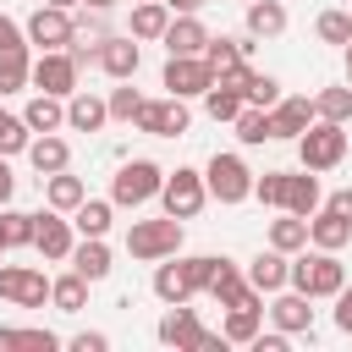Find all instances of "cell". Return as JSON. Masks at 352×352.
Masks as SVG:
<instances>
[{
	"mask_svg": "<svg viewBox=\"0 0 352 352\" xmlns=\"http://www.w3.org/2000/svg\"><path fill=\"white\" fill-rule=\"evenodd\" d=\"M286 286L292 292H302V297H336L341 286H346V264H341V253H330V248H297L292 253V270H286Z\"/></svg>",
	"mask_w": 352,
	"mask_h": 352,
	"instance_id": "6da1fadb",
	"label": "cell"
},
{
	"mask_svg": "<svg viewBox=\"0 0 352 352\" xmlns=\"http://www.w3.org/2000/svg\"><path fill=\"white\" fill-rule=\"evenodd\" d=\"M346 148H352V132H346L341 121H324V116H314V121L297 132V160H302V170H314V176L336 170V165L346 160Z\"/></svg>",
	"mask_w": 352,
	"mask_h": 352,
	"instance_id": "7a4b0ae2",
	"label": "cell"
},
{
	"mask_svg": "<svg viewBox=\"0 0 352 352\" xmlns=\"http://www.w3.org/2000/svg\"><path fill=\"white\" fill-rule=\"evenodd\" d=\"M154 336H160V346H176V352H220L226 346V336L204 330L198 308H187V302H165V319Z\"/></svg>",
	"mask_w": 352,
	"mask_h": 352,
	"instance_id": "3957f363",
	"label": "cell"
},
{
	"mask_svg": "<svg viewBox=\"0 0 352 352\" xmlns=\"http://www.w3.org/2000/svg\"><path fill=\"white\" fill-rule=\"evenodd\" d=\"M182 220L176 214H160V220H132L126 226V253L138 258V264H160V258H170V253H182Z\"/></svg>",
	"mask_w": 352,
	"mask_h": 352,
	"instance_id": "277c9868",
	"label": "cell"
},
{
	"mask_svg": "<svg viewBox=\"0 0 352 352\" xmlns=\"http://www.w3.org/2000/svg\"><path fill=\"white\" fill-rule=\"evenodd\" d=\"M204 187H209L214 204H248V198H253V170H248L242 154H209Z\"/></svg>",
	"mask_w": 352,
	"mask_h": 352,
	"instance_id": "5b68a950",
	"label": "cell"
},
{
	"mask_svg": "<svg viewBox=\"0 0 352 352\" xmlns=\"http://www.w3.org/2000/svg\"><path fill=\"white\" fill-rule=\"evenodd\" d=\"M160 182H165V170L154 160H126L110 176V204L116 209H143L148 198H160Z\"/></svg>",
	"mask_w": 352,
	"mask_h": 352,
	"instance_id": "8992f818",
	"label": "cell"
},
{
	"mask_svg": "<svg viewBox=\"0 0 352 352\" xmlns=\"http://www.w3.org/2000/svg\"><path fill=\"white\" fill-rule=\"evenodd\" d=\"M204 204H209L204 170H192V165H176V170H165V182H160V209H165V214H176V220H192Z\"/></svg>",
	"mask_w": 352,
	"mask_h": 352,
	"instance_id": "52a82bcc",
	"label": "cell"
},
{
	"mask_svg": "<svg viewBox=\"0 0 352 352\" xmlns=\"http://www.w3.org/2000/svg\"><path fill=\"white\" fill-rule=\"evenodd\" d=\"M0 297L11 308H44L50 302V275L38 264H0Z\"/></svg>",
	"mask_w": 352,
	"mask_h": 352,
	"instance_id": "ba28073f",
	"label": "cell"
},
{
	"mask_svg": "<svg viewBox=\"0 0 352 352\" xmlns=\"http://www.w3.org/2000/svg\"><path fill=\"white\" fill-rule=\"evenodd\" d=\"M77 72H82V66H77L66 50H38V60H33V72H28V88L66 99V94H77Z\"/></svg>",
	"mask_w": 352,
	"mask_h": 352,
	"instance_id": "9c48e42d",
	"label": "cell"
},
{
	"mask_svg": "<svg viewBox=\"0 0 352 352\" xmlns=\"http://www.w3.org/2000/svg\"><path fill=\"white\" fill-rule=\"evenodd\" d=\"M187 121H192V116H187V99H170V94H165V99H143L138 116H132V126H138L143 138H182Z\"/></svg>",
	"mask_w": 352,
	"mask_h": 352,
	"instance_id": "30bf717a",
	"label": "cell"
},
{
	"mask_svg": "<svg viewBox=\"0 0 352 352\" xmlns=\"http://www.w3.org/2000/svg\"><path fill=\"white\" fill-rule=\"evenodd\" d=\"M160 82H165L170 99H204V88L214 82V72L204 66V55H165Z\"/></svg>",
	"mask_w": 352,
	"mask_h": 352,
	"instance_id": "8fae6325",
	"label": "cell"
},
{
	"mask_svg": "<svg viewBox=\"0 0 352 352\" xmlns=\"http://www.w3.org/2000/svg\"><path fill=\"white\" fill-rule=\"evenodd\" d=\"M72 11H60V6H38L28 22H22V33H28V50H66L72 44Z\"/></svg>",
	"mask_w": 352,
	"mask_h": 352,
	"instance_id": "7c38bea8",
	"label": "cell"
},
{
	"mask_svg": "<svg viewBox=\"0 0 352 352\" xmlns=\"http://www.w3.org/2000/svg\"><path fill=\"white\" fill-rule=\"evenodd\" d=\"M308 302H314V297H302V292L280 286V292H270L264 314H270V324H275V330H286V336H314V308H308Z\"/></svg>",
	"mask_w": 352,
	"mask_h": 352,
	"instance_id": "4fadbf2b",
	"label": "cell"
},
{
	"mask_svg": "<svg viewBox=\"0 0 352 352\" xmlns=\"http://www.w3.org/2000/svg\"><path fill=\"white\" fill-rule=\"evenodd\" d=\"M314 116H319V110H314V99H308V94H280V99L270 104V138L297 143V132H302Z\"/></svg>",
	"mask_w": 352,
	"mask_h": 352,
	"instance_id": "5bb4252c",
	"label": "cell"
},
{
	"mask_svg": "<svg viewBox=\"0 0 352 352\" xmlns=\"http://www.w3.org/2000/svg\"><path fill=\"white\" fill-rule=\"evenodd\" d=\"M72 242H77V231H72V220H66L60 209H38V214H33V248H38L44 258L60 264V258L72 253Z\"/></svg>",
	"mask_w": 352,
	"mask_h": 352,
	"instance_id": "9a60e30c",
	"label": "cell"
},
{
	"mask_svg": "<svg viewBox=\"0 0 352 352\" xmlns=\"http://www.w3.org/2000/svg\"><path fill=\"white\" fill-rule=\"evenodd\" d=\"M94 66L104 72V77H116V82H126V77H138V66H143V44L126 33V38H110L104 33V44H99V55H94Z\"/></svg>",
	"mask_w": 352,
	"mask_h": 352,
	"instance_id": "2e32d148",
	"label": "cell"
},
{
	"mask_svg": "<svg viewBox=\"0 0 352 352\" xmlns=\"http://www.w3.org/2000/svg\"><path fill=\"white\" fill-rule=\"evenodd\" d=\"M253 50H258V38H253L248 28H242V33H220V38L209 33V44H204V66H209V72L220 77V72H231V66H242V60H248Z\"/></svg>",
	"mask_w": 352,
	"mask_h": 352,
	"instance_id": "e0dca14e",
	"label": "cell"
},
{
	"mask_svg": "<svg viewBox=\"0 0 352 352\" xmlns=\"http://www.w3.org/2000/svg\"><path fill=\"white\" fill-rule=\"evenodd\" d=\"M160 44H165V55H204V44H209V28L198 22V11H182V16H170V22H165Z\"/></svg>",
	"mask_w": 352,
	"mask_h": 352,
	"instance_id": "ac0fdd59",
	"label": "cell"
},
{
	"mask_svg": "<svg viewBox=\"0 0 352 352\" xmlns=\"http://www.w3.org/2000/svg\"><path fill=\"white\" fill-rule=\"evenodd\" d=\"M28 165H33L38 182H44V176H55V170L72 165V143H66L60 132H33V138H28Z\"/></svg>",
	"mask_w": 352,
	"mask_h": 352,
	"instance_id": "d6986e66",
	"label": "cell"
},
{
	"mask_svg": "<svg viewBox=\"0 0 352 352\" xmlns=\"http://www.w3.org/2000/svg\"><path fill=\"white\" fill-rule=\"evenodd\" d=\"M66 258H72V270H77L88 286H99V280L116 270V258H110V242H104V236H82V242H72V253H66Z\"/></svg>",
	"mask_w": 352,
	"mask_h": 352,
	"instance_id": "ffe728a7",
	"label": "cell"
},
{
	"mask_svg": "<svg viewBox=\"0 0 352 352\" xmlns=\"http://www.w3.org/2000/svg\"><path fill=\"white\" fill-rule=\"evenodd\" d=\"M319 204H324V192H319V176H314V170H286V192H280V209L308 220Z\"/></svg>",
	"mask_w": 352,
	"mask_h": 352,
	"instance_id": "44dd1931",
	"label": "cell"
},
{
	"mask_svg": "<svg viewBox=\"0 0 352 352\" xmlns=\"http://www.w3.org/2000/svg\"><path fill=\"white\" fill-rule=\"evenodd\" d=\"M346 242H352V220H341L336 209L319 204V209L308 214V248H330V253H341Z\"/></svg>",
	"mask_w": 352,
	"mask_h": 352,
	"instance_id": "7402d4cb",
	"label": "cell"
},
{
	"mask_svg": "<svg viewBox=\"0 0 352 352\" xmlns=\"http://www.w3.org/2000/svg\"><path fill=\"white\" fill-rule=\"evenodd\" d=\"M104 121H110V110H104V99H99L94 88L66 94V126H72V132H99Z\"/></svg>",
	"mask_w": 352,
	"mask_h": 352,
	"instance_id": "603a6c76",
	"label": "cell"
},
{
	"mask_svg": "<svg viewBox=\"0 0 352 352\" xmlns=\"http://www.w3.org/2000/svg\"><path fill=\"white\" fill-rule=\"evenodd\" d=\"M286 270H292V253H280V248H264V253L248 264V286L270 297V292H280V286H286Z\"/></svg>",
	"mask_w": 352,
	"mask_h": 352,
	"instance_id": "cb8c5ba5",
	"label": "cell"
},
{
	"mask_svg": "<svg viewBox=\"0 0 352 352\" xmlns=\"http://www.w3.org/2000/svg\"><path fill=\"white\" fill-rule=\"evenodd\" d=\"M22 121H28V132H60V126H66V99L33 88V99L22 104Z\"/></svg>",
	"mask_w": 352,
	"mask_h": 352,
	"instance_id": "d4e9b609",
	"label": "cell"
},
{
	"mask_svg": "<svg viewBox=\"0 0 352 352\" xmlns=\"http://www.w3.org/2000/svg\"><path fill=\"white\" fill-rule=\"evenodd\" d=\"M38 187H44V204H50V209H60V214H72V209L88 198V187H82V176H72V165H66V170H55V176H44Z\"/></svg>",
	"mask_w": 352,
	"mask_h": 352,
	"instance_id": "484cf974",
	"label": "cell"
},
{
	"mask_svg": "<svg viewBox=\"0 0 352 352\" xmlns=\"http://www.w3.org/2000/svg\"><path fill=\"white\" fill-rule=\"evenodd\" d=\"M170 16H176V11H170L165 0H132V38H138V44H160V33H165Z\"/></svg>",
	"mask_w": 352,
	"mask_h": 352,
	"instance_id": "4316f807",
	"label": "cell"
},
{
	"mask_svg": "<svg viewBox=\"0 0 352 352\" xmlns=\"http://www.w3.org/2000/svg\"><path fill=\"white\" fill-rule=\"evenodd\" d=\"M242 22H248L253 38H280L286 33V6L280 0H248L242 6Z\"/></svg>",
	"mask_w": 352,
	"mask_h": 352,
	"instance_id": "83f0119b",
	"label": "cell"
},
{
	"mask_svg": "<svg viewBox=\"0 0 352 352\" xmlns=\"http://www.w3.org/2000/svg\"><path fill=\"white\" fill-rule=\"evenodd\" d=\"M110 220H116V204H110V198H82V204L72 209V231H77V236H104Z\"/></svg>",
	"mask_w": 352,
	"mask_h": 352,
	"instance_id": "f1b7e54d",
	"label": "cell"
},
{
	"mask_svg": "<svg viewBox=\"0 0 352 352\" xmlns=\"http://www.w3.org/2000/svg\"><path fill=\"white\" fill-rule=\"evenodd\" d=\"M55 346H66L55 330H16V324H0V352H55Z\"/></svg>",
	"mask_w": 352,
	"mask_h": 352,
	"instance_id": "f546056e",
	"label": "cell"
},
{
	"mask_svg": "<svg viewBox=\"0 0 352 352\" xmlns=\"http://www.w3.org/2000/svg\"><path fill=\"white\" fill-rule=\"evenodd\" d=\"M28 72H33L28 44H6V50H0V99H6V94H22V88H28Z\"/></svg>",
	"mask_w": 352,
	"mask_h": 352,
	"instance_id": "4dcf8cb0",
	"label": "cell"
},
{
	"mask_svg": "<svg viewBox=\"0 0 352 352\" xmlns=\"http://www.w3.org/2000/svg\"><path fill=\"white\" fill-rule=\"evenodd\" d=\"M154 297H160V302H192V286L182 280V264H176V253L154 264Z\"/></svg>",
	"mask_w": 352,
	"mask_h": 352,
	"instance_id": "1f68e13d",
	"label": "cell"
},
{
	"mask_svg": "<svg viewBox=\"0 0 352 352\" xmlns=\"http://www.w3.org/2000/svg\"><path fill=\"white\" fill-rule=\"evenodd\" d=\"M50 302H55L60 314H82V308H88V280H82L77 270L55 275V280H50Z\"/></svg>",
	"mask_w": 352,
	"mask_h": 352,
	"instance_id": "d6a6232c",
	"label": "cell"
},
{
	"mask_svg": "<svg viewBox=\"0 0 352 352\" xmlns=\"http://www.w3.org/2000/svg\"><path fill=\"white\" fill-rule=\"evenodd\" d=\"M248 99H242V88H231V82H209L204 88V110H209V121H236V110H242Z\"/></svg>",
	"mask_w": 352,
	"mask_h": 352,
	"instance_id": "836d02e7",
	"label": "cell"
},
{
	"mask_svg": "<svg viewBox=\"0 0 352 352\" xmlns=\"http://www.w3.org/2000/svg\"><path fill=\"white\" fill-rule=\"evenodd\" d=\"M264 330V308H226V324H220V336L226 341H236V346H253V336Z\"/></svg>",
	"mask_w": 352,
	"mask_h": 352,
	"instance_id": "e575fe53",
	"label": "cell"
},
{
	"mask_svg": "<svg viewBox=\"0 0 352 352\" xmlns=\"http://www.w3.org/2000/svg\"><path fill=\"white\" fill-rule=\"evenodd\" d=\"M231 132H236V143H275L270 138V110H258V104H242L236 110V121H231Z\"/></svg>",
	"mask_w": 352,
	"mask_h": 352,
	"instance_id": "d590c367",
	"label": "cell"
},
{
	"mask_svg": "<svg viewBox=\"0 0 352 352\" xmlns=\"http://www.w3.org/2000/svg\"><path fill=\"white\" fill-rule=\"evenodd\" d=\"M270 248H280V253H297V248H308V220L280 209V220H270Z\"/></svg>",
	"mask_w": 352,
	"mask_h": 352,
	"instance_id": "8d00e7d4",
	"label": "cell"
},
{
	"mask_svg": "<svg viewBox=\"0 0 352 352\" xmlns=\"http://www.w3.org/2000/svg\"><path fill=\"white\" fill-rule=\"evenodd\" d=\"M242 286H248V275H242V270H236V264H231V258L220 253V264H214V275H209V286H204V297H214V302L226 308V302H231V297H236Z\"/></svg>",
	"mask_w": 352,
	"mask_h": 352,
	"instance_id": "74e56055",
	"label": "cell"
},
{
	"mask_svg": "<svg viewBox=\"0 0 352 352\" xmlns=\"http://www.w3.org/2000/svg\"><path fill=\"white\" fill-rule=\"evenodd\" d=\"M0 242H6V253H11V248H33V214L0 204Z\"/></svg>",
	"mask_w": 352,
	"mask_h": 352,
	"instance_id": "f35d334b",
	"label": "cell"
},
{
	"mask_svg": "<svg viewBox=\"0 0 352 352\" xmlns=\"http://www.w3.org/2000/svg\"><path fill=\"white\" fill-rule=\"evenodd\" d=\"M314 110H319L324 121H341V126H346V121H352V88H346V82L319 88V94H314Z\"/></svg>",
	"mask_w": 352,
	"mask_h": 352,
	"instance_id": "ab89813d",
	"label": "cell"
},
{
	"mask_svg": "<svg viewBox=\"0 0 352 352\" xmlns=\"http://www.w3.org/2000/svg\"><path fill=\"white\" fill-rule=\"evenodd\" d=\"M314 33H319V44H346L352 38V11H341V6H330V11H319V22H314Z\"/></svg>",
	"mask_w": 352,
	"mask_h": 352,
	"instance_id": "60d3db41",
	"label": "cell"
},
{
	"mask_svg": "<svg viewBox=\"0 0 352 352\" xmlns=\"http://www.w3.org/2000/svg\"><path fill=\"white\" fill-rule=\"evenodd\" d=\"M176 264H182V280L192 286V297H204V286H209V275H214L220 253H187V258H176Z\"/></svg>",
	"mask_w": 352,
	"mask_h": 352,
	"instance_id": "b9f144b4",
	"label": "cell"
},
{
	"mask_svg": "<svg viewBox=\"0 0 352 352\" xmlns=\"http://www.w3.org/2000/svg\"><path fill=\"white\" fill-rule=\"evenodd\" d=\"M242 99H248V104H258V110H270V104L280 99V82H275L270 72H253V66H248V82H242Z\"/></svg>",
	"mask_w": 352,
	"mask_h": 352,
	"instance_id": "7bdbcfd3",
	"label": "cell"
},
{
	"mask_svg": "<svg viewBox=\"0 0 352 352\" xmlns=\"http://www.w3.org/2000/svg\"><path fill=\"white\" fill-rule=\"evenodd\" d=\"M138 104H143V94L132 88V77H126L121 88H110V94H104V110H110V121H126V126H132V116H138Z\"/></svg>",
	"mask_w": 352,
	"mask_h": 352,
	"instance_id": "ee69618b",
	"label": "cell"
},
{
	"mask_svg": "<svg viewBox=\"0 0 352 352\" xmlns=\"http://www.w3.org/2000/svg\"><path fill=\"white\" fill-rule=\"evenodd\" d=\"M28 138H33L28 121L11 116V110H0V154H6V160H11V154H28Z\"/></svg>",
	"mask_w": 352,
	"mask_h": 352,
	"instance_id": "f6af8a7d",
	"label": "cell"
},
{
	"mask_svg": "<svg viewBox=\"0 0 352 352\" xmlns=\"http://www.w3.org/2000/svg\"><path fill=\"white\" fill-rule=\"evenodd\" d=\"M280 192H286V170H264V176H253V198H258L264 209H280Z\"/></svg>",
	"mask_w": 352,
	"mask_h": 352,
	"instance_id": "bcb514c9",
	"label": "cell"
},
{
	"mask_svg": "<svg viewBox=\"0 0 352 352\" xmlns=\"http://www.w3.org/2000/svg\"><path fill=\"white\" fill-rule=\"evenodd\" d=\"M66 346H72V352H104V346H110V336H104V330H77Z\"/></svg>",
	"mask_w": 352,
	"mask_h": 352,
	"instance_id": "7dc6e473",
	"label": "cell"
},
{
	"mask_svg": "<svg viewBox=\"0 0 352 352\" xmlns=\"http://www.w3.org/2000/svg\"><path fill=\"white\" fill-rule=\"evenodd\" d=\"M336 330H341V336H352V286H341V292H336Z\"/></svg>",
	"mask_w": 352,
	"mask_h": 352,
	"instance_id": "c3c4849f",
	"label": "cell"
},
{
	"mask_svg": "<svg viewBox=\"0 0 352 352\" xmlns=\"http://www.w3.org/2000/svg\"><path fill=\"white\" fill-rule=\"evenodd\" d=\"M253 346H258V352H286V346H292V336H286V330H270V336L258 330V336H253Z\"/></svg>",
	"mask_w": 352,
	"mask_h": 352,
	"instance_id": "681fc988",
	"label": "cell"
},
{
	"mask_svg": "<svg viewBox=\"0 0 352 352\" xmlns=\"http://www.w3.org/2000/svg\"><path fill=\"white\" fill-rule=\"evenodd\" d=\"M324 209H336L341 220H352V187H336V192L324 198Z\"/></svg>",
	"mask_w": 352,
	"mask_h": 352,
	"instance_id": "f907efd6",
	"label": "cell"
},
{
	"mask_svg": "<svg viewBox=\"0 0 352 352\" xmlns=\"http://www.w3.org/2000/svg\"><path fill=\"white\" fill-rule=\"evenodd\" d=\"M6 44H28V33H22V28H16V22L0 11V50H6Z\"/></svg>",
	"mask_w": 352,
	"mask_h": 352,
	"instance_id": "816d5d0a",
	"label": "cell"
},
{
	"mask_svg": "<svg viewBox=\"0 0 352 352\" xmlns=\"http://www.w3.org/2000/svg\"><path fill=\"white\" fill-rule=\"evenodd\" d=\"M11 192H16V176H11V165H6V154H0V204H11Z\"/></svg>",
	"mask_w": 352,
	"mask_h": 352,
	"instance_id": "f5cc1de1",
	"label": "cell"
},
{
	"mask_svg": "<svg viewBox=\"0 0 352 352\" xmlns=\"http://www.w3.org/2000/svg\"><path fill=\"white\" fill-rule=\"evenodd\" d=\"M165 6H170V11H176V16H182V11H204V6H209V0H165Z\"/></svg>",
	"mask_w": 352,
	"mask_h": 352,
	"instance_id": "db71d44e",
	"label": "cell"
},
{
	"mask_svg": "<svg viewBox=\"0 0 352 352\" xmlns=\"http://www.w3.org/2000/svg\"><path fill=\"white\" fill-rule=\"evenodd\" d=\"M77 6H88V11H110L116 0H77Z\"/></svg>",
	"mask_w": 352,
	"mask_h": 352,
	"instance_id": "11a10c76",
	"label": "cell"
},
{
	"mask_svg": "<svg viewBox=\"0 0 352 352\" xmlns=\"http://www.w3.org/2000/svg\"><path fill=\"white\" fill-rule=\"evenodd\" d=\"M341 55H346V88H352V38L341 44Z\"/></svg>",
	"mask_w": 352,
	"mask_h": 352,
	"instance_id": "9f6ffc18",
	"label": "cell"
},
{
	"mask_svg": "<svg viewBox=\"0 0 352 352\" xmlns=\"http://www.w3.org/2000/svg\"><path fill=\"white\" fill-rule=\"evenodd\" d=\"M44 6H60V11H72V6H77V0H44Z\"/></svg>",
	"mask_w": 352,
	"mask_h": 352,
	"instance_id": "6f0895ef",
	"label": "cell"
},
{
	"mask_svg": "<svg viewBox=\"0 0 352 352\" xmlns=\"http://www.w3.org/2000/svg\"><path fill=\"white\" fill-rule=\"evenodd\" d=\"M0 258H6V242H0Z\"/></svg>",
	"mask_w": 352,
	"mask_h": 352,
	"instance_id": "680465c9",
	"label": "cell"
},
{
	"mask_svg": "<svg viewBox=\"0 0 352 352\" xmlns=\"http://www.w3.org/2000/svg\"><path fill=\"white\" fill-rule=\"evenodd\" d=\"M242 6H248V0H242Z\"/></svg>",
	"mask_w": 352,
	"mask_h": 352,
	"instance_id": "91938a15",
	"label": "cell"
}]
</instances>
